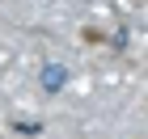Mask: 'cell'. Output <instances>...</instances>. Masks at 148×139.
I'll use <instances>...</instances> for the list:
<instances>
[{
    "instance_id": "obj_1",
    "label": "cell",
    "mask_w": 148,
    "mask_h": 139,
    "mask_svg": "<svg viewBox=\"0 0 148 139\" xmlns=\"http://www.w3.org/2000/svg\"><path fill=\"white\" fill-rule=\"evenodd\" d=\"M42 89H64V68H59V63H47L42 68Z\"/></svg>"
}]
</instances>
